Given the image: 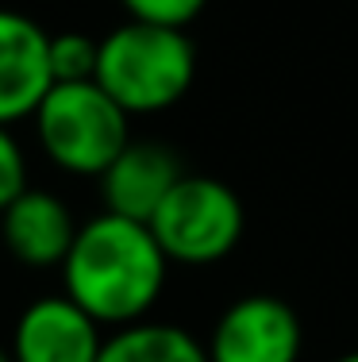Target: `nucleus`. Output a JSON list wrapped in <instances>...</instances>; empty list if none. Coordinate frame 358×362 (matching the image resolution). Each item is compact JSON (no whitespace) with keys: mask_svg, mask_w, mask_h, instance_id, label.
Listing matches in <instances>:
<instances>
[{"mask_svg":"<svg viewBox=\"0 0 358 362\" xmlns=\"http://www.w3.org/2000/svg\"><path fill=\"white\" fill-rule=\"evenodd\" d=\"M169 258L155 231L139 220L100 212L81 223L70 255L62 258V286L100 327H127L147 320L166 289Z\"/></svg>","mask_w":358,"mask_h":362,"instance_id":"obj_1","label":"nucleus"},{"mask_svg":"<svg viewBox=\"0 0 358 362\" xmlns=\"http://www.w3.org/2000/svg\"><path fill=\"white\" fill-rule=\"evenodd\" d=\"M193 77H197V47L181 28L127 20L100 39L93 81L127 116H150L174 108L193 89Z\"/></svg>","mask_w":358,"mask_h":362,"instance_id":"obj_2","label":"nucleus"},{"mask_svg":"<svg viewBox=\"0 0 358 362\" xmlns=\"http://www.w3.org/2000/svg\"><path fill=\"white\" fill-rule=\"evenodd\" d=\"M31 119L42 154L78 177H100L131 143V116L97 81H54Z\"/></svg>","mask_w":358,"mask_h":362,"instance_id":"obj_3","label":"nucleus"},{"mask_svg":"<svg viewBox=\"0 0 358 362\" xmlns=\"http://www.w3.org/2000/svg\"><path fill=\"white\" fill-rule=\"evenodd\" d=\"M243 201L232 185L204 174H185L158 204L147 228L155 231L162 255L181 266H212L227 258L243 239Z\"/></svg>","mask_w":358,"mask_h":362,"instance_id":"obj_4","label":"nucleus"},{"mask_svg":"<svg viewBox=\"0 0 358 362\" xmlns=\"http://www.w3.org/2000/svg\"><path fill=\"white\" fill-rule=\"evenodd\" d=\"M301 343L304 332L293 305L270 293H251L220 313L204 351L208 362H297Z\"/></svg>","mask_w":358,"mask_h":362,"instance_id":"obj_5","label":"nucleus"},{"mask_svg":"<svg viewBox=\"0 0 358 362\" xmlns=\"http://www.w3.org/2000/svg\"><path fill=\"white\" fill-rule=\"evenodd\" d=\"M100 347H105L100 324L66 293H58L23 308L8 351L16 362H97Z\"/></svg>","mask_w":358,"mask_h":362,"instance_id":"obj_6","label":"nucleus"},{"mask_svg":"<svg viewBox=\"0 0 358 362\" xmlns=\"http://www.w3.org/2000/svg\"><path fill=\"white\" fill-rule=\"evenodd\" d=\"M50 85V35L31 16L0 8V124L35 116Z\"/></svg>","mask_w":358,"mask_h":362,"instance_id":"obj_7","label":"nucleus"},{"mask_svg":"<svg viewBox=\"0 0 358 362\" xmlns=\"http://www.w3.org/2000/svg\"><path fill=\"white\" fill-rule=\"evenodd\" d=\"M185 177V166L166 143L155 139H131L124 151L108 162L100 174V197L105 212L124 220L150 223L158 204L169 197V189Z\"/></svg>","mask_w":358,"mask_h":362,"instance_id":"obj_8","label":"nucleus"},{"mask_svg":"<svg viewBox=\"0 0 358 362\" xmlns=\"http://www.w3.org/2000/svg\"><path fill=\"white\" fill-rule=\"evenodd\" d=\"M73 235H78V223H73L70 204L50 189L28 185L0 212V239L8 255L35 270L62 266V258L73 247Z\"/></svg>","mask_w":358,"mask_h":362,"instance_id":"obj_9","label":"nucleus"},{"mask_svg":"<svg viewBox=\"0 0 358 362\" xmlns=\"http://www.w3.org/2000/svg\"><path fill=\"white\" fill-rule=\"evenodd\" d=\"M97 362H208V351L193 332L177 324L139 320L116 327L100 347Z\"/></svg>","mask_w":358,"mask_h":362,"instance_id":"obj_10","label":"nucleus"},{"mask_svg":"<svg viewBox=\"0 0 358 362\" xmlns=\"http://www.w3.org/2000/svg\"><path fill=\"white\" fill-rule=\"evenodd\" d=\"M100 58V39L85 31H62L50 35V74L54 81H93Z\"/></svg>","mask_w":358,"mask_h":362,"instance_id":"obj_11","label":"nucleus"},{"mask_svg":"<svg viewBox=\"0 0 358 362\" xmlns=\"http://www.w3.org/2000/svg\"><path fill=\"white\" fill-rule=\"evenodd\" d=\"M127 8L131 20L143 23H158V28H189L193 20L204 12L208 0H119Z\"/></svg>","mask_w":358,"mask_h":362,"instance_id":"obj_12","label":"nucleus"},{"mask_svg":"<svg viewBox=\"0 0 358 362\" xmlns=\"http://www.w3.org/2000/svg\"><path fill=\"white\" fill-rule=\"evenodd\" d=\"M28 189V158L16 143L12 127L0 124V212Z\"/></svg>","mask_w":358,"mask_h":362,"instance_id":"obj_13","label":"nucleus"},{"mask_svg":"<svg viewBox=\"0 0 358 362\" xmlns=\"http://www.w3.org/2000/svg\"><path fill=\"white\" fill-rule=\"evenodd\" d=\"M0 362H16V358H12V351H8V347H0Z\"/></svg>","mask_w":358,"mask_h":362,"instance_id":"obj_14","label":"nucleus"},{"mask_svg":"<svg viewBox=\"0 0 358 362\" xmlns=\"http://www.w3.org/2000/svg\"><path fill=\"white\" fill-rule=\"evenodd\" d=\"M335 362H358V351H351V355H343V358H335Z\"/></svg>","mask_w":358,"mask_h":362,"instance_id":"obj_15","label":"nucleus"}]
</instances>
